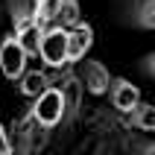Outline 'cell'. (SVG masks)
<instances>
[{
	"mask_svg": "<svg viewBox=\"0 0 155 155\" xmlns=\"http://www.w3.org/2000/svg\"><path fill=\"white\" fill-rule=\"evenodd\" d=\"M6 152H12V140H9L6 129L0 126V155H6Z\"/></svg>",
	"mask_w": 155,
	"mask_h": 155,
	"instance_id": "13",
	"label": "cell"
},
{
	"mask_svg": "<svg viewBox=\"0 0 155 155\" xmlns=\"http://www.w3.org/2000/svg\"><path fill=\"white\" fill-rule=\"evenodd\" d=\"M26 61H29V56L21 47V41L15 38V32L3 35V41H0V70H3V76L15 82L26 70Z\"/></svg>",
	"mask_w": 155,
	"mask_h": 155,
	"instance_id": "4",
	"label": "cell"
},
{
	"mask_svg": "<svg viewBox=\"0 0 155 155\" xmlns=\"http://www.w3.org/2000/svg\"><path fill=\"white\" fill-rule=\"evenodd\" d=\"M38 56L47 68H64L68 64V26L61 24H47L38 41Z\"/></svg>",
	"mask_w": 155,
	"mask_h": 155,
	"instance_id": "3",
	"label": "cell"
},
{
	"mask_svg": "<svg viewBox=\"0 0 155 155\" xmlns=\"http://www.w3.org/2000/svg\"><path fill=\"white\" fill-rule=\"evenodd\" d=\"M18 82H21V94L24 97H38L44 88L50 85V76L44 70H24L18 76Z\"/></svg>",
	"mask_w": 155,
	"mask_h": 155,
	"instance_id": "8",
	"label": "cell"
},
{
	"mask_svg": "<svg viewBox=\"0 0 155 155\" xmlns=\"http://www.w3.org/2000/svg\"><path fill=\"white\" fill-rule=\"evenodd\" d=\"M82 21V9H79V0H61L59 12H56V24L61 26H76Z\"/></svg>",
	"mask_w": 155,
	"mask_h": 155,
	"instance_id": "11",
	"label": "cell"
},
{
	"mask_svg": "<svg viewBox=\"0 0 155 155\" xmlns=\"http://www.w3.org/2000/svg\"><path fill=\"white\" fill-rule=\"evenodd\" d=\"M91 44H94V29H91V24H82V21H79L76 26H68V64L85 59V53L91 50Z\"/></svg>",
	"mask_w": 155,
	"mask_h": 155,
	"instance_id": "5",
	"label": "cell"
},
{
	"mask_svg": "<svg viewBox=\"0 0 155 155\" xmlns=\"http://www.w3.org/2000/svg\"><path fill=\"white\" fill-rule=\"evenodd\" d=\"M9 15H12V32L26 50V56L29 59L38 56V41H41L44 24L35 18L29 0H9Z\"/></svg>",
	"mask_w": 155,
	"mask_h": 155,
	"instance_id": "1",
	"label": "cell"
},
{
	"mask_svg": "<svg viewBox=\"0 0 155 155\" xmlns=\"http://www.w3.org/2000/svg\"><path fill=\"white\" fill-rule=\"evenodd\" d=\"M32 117L35 123H41L44 129H53V126H59L61 117H64V108H68V103H64V88L59 85H47L38 97H32Z\"/></svg>",
	"mask_w": 155,
	"mask_h": 155,
	"instance_id": "2",
	"label": "cell"
},
{
	"mask_svg": "<svg viewBox=\"0 0 155 155\" xmlns=\"http://www.w3.org/2000/svg\"><path fill=\"white\" fill-rule=\"evenodd\" d=\"M59 3H61V0H32V12H35V18L47 26V24H53V21H56Z\"/></svg>",
	"mask_w": 155,
	"mask_h": 155,
	"instance_id": "12",
	"label": "cell"
},
{
	"mask_svg": "<svg viewBox=\"0 0 155 155\" xmlns=\"http://www.w3.org/2000/svg\"><path fill=\"white\" fill-rule=\"evenodd\" d=\"M108 94H111V105H114L120 114H129L132 108L140 103V91H138V85H132L129 79H114L111 88H108Z\"/></svg>",
	"mask_w": 155,
	"mask_h": 155,
	"instance_id": "6",
	"label": "cell"
},
{
	"mask_svg": "<svg viewBox=\"0 0 155 155\" xmlns=\"http://www.w3.org/2000/svg\"><path fill=\"white\" fill-rule=\"evenodd\" d=\"M147 73H149V76H155V56H149V59H147Z\"/></svg>",
	"mask_w": 155,
	"mask_h": 155,
	"instance_id": "14",
	"label": "cell"
},
{
	"mask_svg": "<svg viewBox=\"0 0 155 155\" xmlns=\"http://www.w3.org/2000/svg\"><path fill=\"white\" fill-rule=\"evenodd\" d=\"M129 126L140 132H155V105L152 103H138L129 111Z\"/></svg>",
	"mask_w": 155,
	"mask_h": 155,
	"instance_id": "9",
	"label": "cell"
},
{
	"mask_svg": "<svg viewBox=\"0 0 155 155\" xmlns=\"http://www.w3.org/2000/svg\"><path fill=\"white\" fill-rule=\"evenodd\" d=\"M111 73H108V68H105L103 61H85V88L91 91V94H105L108 88H111Z\"/></svg>",
	"mask_w": 155,
	"mask_h": 155,
	"instance_id": "7",
	"label": "cell"
},
{
	"mask_svg": "<svg viewBox=\"0 0 155 155\" xmlns=\"http://www.w3.org/2000/svg\"><path fill=\"white\" fill-rule=\"evenodd\" d=\"M132 21L140 29H155V0H135Z\"/></svg>",
	"mask_w": 155,
	"mask_h": 155,
	"instance_id": "10",
	"label": "cell"
}]
</instances>
